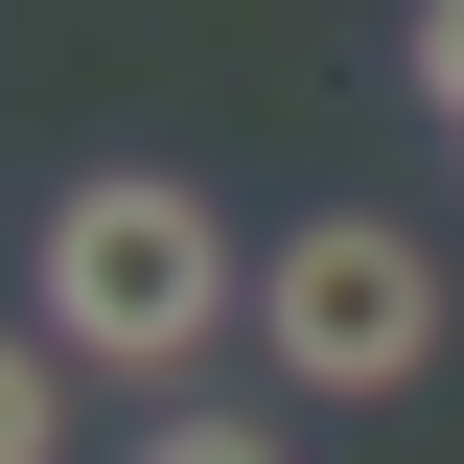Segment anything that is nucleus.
Wrapping results in <instances>:
<instances>
[{"label": "nucleus", "mask_w": 464, "mask_h": 464, "mask_svg": "<svg viewBox=\"0 0 464 464\" xmlns=\"http://www.w3.org/2000/svg\"><path fill=\"white\" fill-rule=\"evenodd\" d=\"M116 464H302V441H279V418H140Z\"/></svg>", "instance_id": "obj_4"}, {"label": "nucleus", "mask_w": 464, "mask_h": 464, "mask_svg": "<svg viewBox=\"0 0 464 464\" xmlns=\"http://www.w3.org/2000/svg\"><path fill=\"white\" fill-rule=\"evenodd\" d=\"M256 348H279L325 418L418 395V372H441V232H395V209H302L279 256H256Z\"/></svg>", "instance_id": "obj_2"}, {"label": "nucleus", "mask_w": 464, "mask_h": 464, "mask_svg": "<svg viewBox=\"0 0 464 464\" xmlns=\"http://www.w3.org/2000/svg\"><path fill=\"white\" fill-rule=\"evenodd\" d=\"M24 325H47L70 372H116V395H163V372H209V348L256 325V256H232L209 186L93 163V186H47V302H24Z\"/></svg>", "instance_id": "obj_1"}, {"label": "nucleus", "mask_w": 464, "mask_h": 464, "mask_svg": "<svg viewBox=\"0 0 464 464\" xmlns=\"http://www.w3.org/2000/svg\"><path fill=\"white\" fill-rule=\"evenodd\" d=\"M0 464H70V348L24 325V372H0Z\"/></svg>", "instance_id": "obj_3"}, {"label": "nucleus", "mask_w": 464, "mask_h": 464, "mask_svg": "<svg viewBox=\"0 0 464 464\" xmlns=\"http://www.w3.org/2000/svg\"><path fill=\"white\" fill-rule=\"evenodd\" d=\"M395 70H418V116L464 140V0H418V24H395Z\"/></svg>", "instance_id": "obj_5"}]
</instances>
